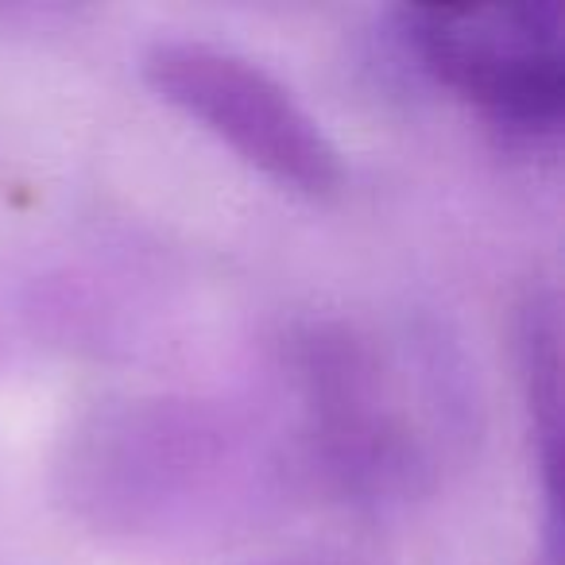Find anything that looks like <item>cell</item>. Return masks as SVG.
<instances>
[{
    "label": "cell",
    "instance_id": "52a82bcc",
    "mask_svg": "<svg viewBox=\"0 0 565 565\" xmlns=\"http://www.w3.org/2000/svg\"><path fill=\"white\" fill-rule=\"evenodd\" d=\"M542 565H557V557H550V554H546V562H542Z\"/></svg>",
    "mask_w": 565,
    "mask_h": 565
},
{
    "label": "cell",
    "instance_id": "7a4b0ae2",
    "mask_svg": "<svg viewBox=\"0 0 565 565\" xmlns=\"http://www.w3.org/2000/svg\"><path fill=\"white\" fill-rule=\"evenodd\" d=\"M302 461L356 503H403L434 488L457 423L446 361L387 341L369 326L326 318L287 341Z\"/></svg>",
    "mask_w": 565,
    "mask_h": 565
},
{
    "label": "cell",
    "instance_id": "5b68a950",
    "mask_svg": "<svg viewBox=\"0 0 565 565\" xmlns=\"http://www.w3.org/2000/svg\"><path fill=\"white\" fill-rule=\"evenodd\" d=\"M519 369H523L526 407H531L534 438H539L542 492L550 511L546 554L562 557V315L550 287H534L519 307Z\"/></svg>",
    "mask_w": 565,
    "mask_h": 565
},
{
    "label": "cell",
    "instance_id": "3957f363",
    "mask_svg": "<svg viewBox=\"0 0 565 565\" xmlns=\"http://www.w3.org/2000/svg\"><path fill=\"white\" fill-rule=\"evenodd\" d=\"M403 51L441 89L477 105L511 136H554L565 113L562 4L399 9Z\"/></svg>",
    "mask_w": 565,
    "mask_h": 565
},
{
    "label": "cell",
    "instance_id": "277c9868",
    "mask_svg": "<svg viewBox=\"0 0 565 565\" xmlns=\"http://www.w3.org/2000/svg\"><path fill=\"white\" fill-rule=\"evenodd\" d=\"M140 71L159 102L217 136L275 186L330 198L345 179L338 143L315 113L252 58L202 40H159Z\"/></svg>",
    "mask_w": 565,
    "mask_h": 565
},
{
    "label": "cell",
    "instance_id": "8992f818",
    "mask_svg": "<svg viewBox=\"0 0 565 565\" xmlns=\"http://www.w3.org/2000/svg\"><path fill=\"white\" fill-rule=\"evenodd\" d=\"M244 565H361V562L349 554H333V550H295V554H267Z\"/></svg>",
    "mask_w": 565,
    "mask_h": 565
},
{
    "label": "cell",
    "instance_id": "6da1fadb",
    "mask_svg": "<svg viewBox=\"0 0 565 565\" xmlns=\"http://www.w3.org/2000/svg\"><path fill=\"white\" fill-rule=\"evenodd\" d=\"M271 457L202 399L125 395L74 418L55 461L66 515L120 554L179 557L225 539L267 500Z\"/></svg>",
    "mask_w": 565,
    "mask_h": 565
}]
</instances>
